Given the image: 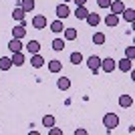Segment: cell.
I'll list each match as a JSON object with an SVG mask.
<instances>
[{"label": "cell", "mask_w": 135, "mask_h": 135, "mask_svg": "<svg viewBox=\"0 0 135 135\" xmlns=\"http://www.w3.org/2000/svg\"><path fill=\"white\" fill-rule=\"evenodd\" d=\"M101 69L105 73H113V71L117 69V61H113L111 56H109V59H101Z\"/></svg>", "instance_id": "3957f363"}, {"label": "cell", "mask_w": 135, "mask_h": 135, "mask_svg": "<svg viewBox=\"0 0 135 135\" xmlns=\"http://www.w3.org/2000/svg\"><path fill=\"white\" fill-rule=\"evenodd\" d=\"M18 4L22 6L24 12H32V10H34V0H20Z\"/></svg>", "instance_id": "44dd1931"}, {"label": "cell", "mask_w": 135, "mask_h": 135, "mask_svg": "<svg viewBox=\"0 0 135 135\" xmlns=\"http://www.w3.org/2000/svg\"><path fill=\"white\" fill-rule=\"evenodd\" d=\"M56 87L61 91H67V89H71V79H67V77H61V79L56 81Z\"/></svg>", "instance_id": "e0dca14e"}, {"label": "cell", "mask_w": 135, "mask_h": 135, "mask_svg": "<svg viewBox=\"0 0 135 135\" xmlns=\"http://www.w3.org/2000/svg\"><path fill=\"white\" fill-rule=\"evenodd\" d=\"M52 51H56V52L65 51V40H62V38H55V40H52Z\"/></svg>", "instance_id": "d4e9b609"}, {"label": "cell", "mask_w": 135, "mask_h": 135, "mask_svg": "<svg viewBox=\"0 0 135 135\" xmlns=\"http://www.w3.org/2000/svg\"><path fill=\"white\" fill-rule=\"evenodd\" d=\"M49 133H51V135H62V131L59 129V127H55V125H52V127H51V131H49Z\"/></svg>", "instance_id": "4dcf8cb0"}, {"label": "cell", "mask_w": 135, "mask_h": 135, "mask_svg": "<svg viewBox=\"0 0 135 135\" xmlns=\"http://www.w3.org/2000/svg\"><path fill=\"white\" fill-rule=\"evenodd\" d=\"M26 51L30 52V55H36V52L40 51V42L38 40H28L26 42Z\"/></svg>", "instance_id": "8fae6325"}, {"label": "cell", "mask_w": 135, "mask_h": 135, "mask_svg": "<svg viewBox=\"0 0 135 135\" xmlns=\"http://www.w3.org/2000/svg\"><path fill=\"white\" fill-rule=\"evenodd\" d=\"M125 56L133 61V59H135V46H127V51H125Z\"/></svg>", "instance_id": "f1b7e54d"}, {"label": "cell", "mask_w": 135, "mask_h": 135, "mask_svg": "<svg viewBox=\"0 0 135 135\" xmlns=\"http://www.w3.org/2000/svg\"><path fill=\"white\" fill-rule=\"evenodd\" d=\"M75 2H77V6H85L87 4V0H75Z\"/></svg>", "instance_id": "d6a6232c"}, {"label": "cell", "mask_w": 135, "mask_h": 135, "mask_svg": "<svg viewBox=\"0 0 135 135\" xmlns=\"http://www.w3.org/2000/svg\"><path fill=\"white\" fill-rule=\"evenodd\" d=\"M10 69H12L10 56H2V59H0V71H10Z\"/></svg>", "instance_id": "d6986e66"}, {"label": "cell", "mask_w": 135, "mask_h": 135, "mask_svg": "<svg viewBox=\"0 0 135 135\" xmlns=\"http://www.w3.org/2000/svg\"><path fill=\"white\" fill-rule=\"evenodd\" d=\"M97 4H99V8H109L111 0H97Z\"/></svg>", "instance_id": "f546056e"}, {"label": "cell", "mask_w": 135, "mask_h": 135, "mask_svg": "<svg viewBox=\"0 0 135 135\" xmlns=\"http://www.w3.org/2000/svg\"><path fill=\"white\" fill-rule=\"evenodd\" d=\"M24 14H26V12L22 10V6H16V8L12 10V18L18 20V22H22V20H24Z\"/></svg>", "instance_id": "9a60e30c"}, {"label": "cell", "mask_w": 135, "mask_h": 135, "mask_svg": "<svg viewBox=\"0 0 135 135\" xmlns=\"http://www.w3.org/2000/svg\"><path fill=\"white\" fill-rule=\"evenodd\" d=\"M24 34H26V24H24V20H22L18 26L12 28V38H22Z\"/></svg>", "instance_id": "5b68a950"}, {"label": "cell", "mask_w": 135, "mask_h": 135, "mask_svg": "<svg viewBox=\"0 0 135 135\" xmlns=\"http://www.w3.org/2000/svg\"><path fill=\"white\" fill-rule=\"evenodd\" d=\"M45 62H46V61H45V59H42V56L38 55V52L30 56V65H32L34 69H40V67H42V65H45Z\"/></svg>", "instance_id": "7c38bea8"}, {"label": "cell", "mask_w": 135, "mask_h": 135, "mask_svg": "<svg viewBox=\"0 0 135 135\" xmlns=\"http://www.w3.org/2000/svg\"><path fill=\"white\" fill-rule=\"evenodd\" d=\"M61 69H62V62L61 61H51L49 62V71H51V73H61Z\"/></svg>", "instance_id": "7402d4cb"}, {"label": "cell", "mask_w": 135, "mask_h": 135, "mask_svg": "<svg viewBox=\"0 0 135 135\" xmlns=\"http://www.w3.org/2000/svg\"><path fill=\"white\" fill-rule=\"evenodd\" d=\"M42 125L51 129L52 125H55V117H52V115H45V117H42Z\"/></svg>", "instance_id": "83f0119b"}, {"label": "cell", "mask_w": 135, "mask_h": 135, "mask_svg": "<svg viewBox=\"0 0 135 135\" xmlns=\"http://www.w3.org/2000/svg\"><path fill=\"white\" fill-rule=\"evenodd\" d=\"M119 105H121L123 109L131 107V105H133V97H131V95H121V97H119Z\"/></svg>", "instance_id": "4fadbf2b"}, {"label": "cell", "mask_w": 135, "mask_h": 135, "mask_svg": "<svg viewBox=\"0 0 135 135\" xmlns=\"http://www.w3.org/2000/svg\"><path fill=\"white\" fill-rule=\"evenodd\" d=\"M71 14V10H69V6L62 2V4H59L56 6V18H61V20H65V18Z\"/></svg>", "instance_id": "52a82bcc"}, {"label": "cell", "mask_w": 135, "mask_h": 135, "mask_svg": "<svg viewBox=\"0 0 135 135\" xmlns=\"http://www.w3.org/2000/svg\"><path fill=\"white\" fill-rule=\"evenodd\" d=\"M8 49H10V52L22 51V42H20V38H12L10 42H8Z\"/></svg>", "instance_id": "2e32d148"}, {"label": "cell", "mask_w": 135, "mask_h": 135, "mask_svg": "<svg viewBox=\"0 0 135 135\" xmlns=\"http://www.w3.org/2000/svg\"><path fill=\"white\" fill-rule=\"evenodd\" d=\"M121 14H123V20H127V22H133L135 20V10L133 8H123Z\"/></svg>", "instance_id": "ac0fdd59"}, {"label": "cell", "mask_w": 135, "mask_h": 135, "mask_svg": "<svg viewBox=\"0 0 135 135\" xmlns=\"http://www.w3.org/2000/svg\"><path fill=\"white\" fill-rule=\"evenodd\" d=\"M32 26L36 28V30L46 28V16H45V14H36V16L32 18Z\"/></svg>", "instance_id": "277c9868"}, {"label": "cell", "mask_w": 135, "mask_h": 135, "mask_svg": "<svg viewBox=\"0 0 135 135\" xmlns=\"http://www.w3.org/2000/svg\"><path fill=\"white\" fill-rule=\"evenodd\" d=\"M49 28H51L52 32H62V30H65V26H62V20H61V18L52 20V22L49 24Z\"/></svg>", "instance_id": "5bb4252c"}, {"label": "cell", "mask_w": 135, "mask_h": 135, "mask_svg": "<svg viewBox=\"0 0 135 135\" xmlns=\"http://www.w3.org/2000/svg\"><path fill=\"white\" fill-rule=\"evenodd\" d=\"M89 14V10L85 8V6H77V10H75V18H79V20H85Z\"/></svg>", "instance_id": "ffe728a7"}, {"label": "cell", "mask_w": 135, "mask_h": 135, "mask_svg": "<svg viewBox=\"0 0 135 135\" xmlns=\"http://www.w3.org/2000/svg\"><path fill=\"white\" fill-rule=\"evenodd\" d=\"M10 61H12V65H14V67H22V65H24V55H22V51L12 52Z\"/></svg>", "instance_id": "ba28073f"}, {"label": "cell", "mask_w": 135, "mask_h": 135, "mask_svg": "<svg viewBox=\"0 0 135 135\" xmlns=\"http://www.w3.org/2000/svg\"><path fill=\"white\" fill-rule=\"evenodd\" d=\"M109 8H111V14H121L123 8H125V4H123V0H111Z\"/></svg>", "instance_id": "8992f818"}, {"label": "cell", "mask_w": 135, "mask_h": 135, "mask_svg": "<svg viewBox=\"0 0 135 135\" xmlns=\"http://www.w3.org/2000/svg\"><path fill=\"white\" fill-rule=\"evenodd\" d=\"M75 135H87V129H75Z\"/></svg>", "instance_id": "1f68e13d"}, {"label": "cell", "mask_w": 135, "mask_h": 135, "mask_svg": "<svg viewBox=\"0 0 135 135\" xmlns=\"http://www.w3.org/2000/svg\"><path fill=\"white\" fill-rule=\"evenodd\" d=\"M117 67L121 69L123 73H127V71H131V69H133V61H131V59H127V56H125L123 61H119V62H117Z\"/></svg>", "instance_id": "30bf717a"}, {"label": "cell", "mask_w": 135, "mask_h": 135, "mask_svg": "<svg viewBox=\"0 0 135 135\" xmlns=\"http://www.w3.org/2000/svg\"><path fill=\"white\" fill-rule=\"evenodd\" d=\"M85 20H87V24H89V26H93V28H95L97 24L101 22V16H99V14H95V12H89Z\"/></svg>", "instance_id": "9c48e42d"}, {"label": "cell", "mask_w": 135, "mask_h": 135, "mask_svg": "<svg viewBox=\"0 0 135 135\" xmlns=\"http://www.w3.org/2000/svg\"><path fill=\"white\" fill-rule=\"evenodd\" d=\"M62 34H65V40H75L77 38V30H75V28H65Z\"/></svg>", "instance_id": "cb8c5ba5"}, {"label": "cell", "mask_w": 135, "mask_h": 135, "mask_svg": "<svg viewBox=\"0 0 135 135\" xmlns=\"http://www.w3.org/2000/svg\"><path fill=\"white\" fill-rule=\"evenodd\" d=\"M87 67H89L93 73H99V71H101V59L97 55H91L89 59H87Z\"/></svg>", "instance_id": "7a4b0ae2"}, {"label": "cell", "mask_w": 135, "mask_h": 135, "mask_svg": "<svg viewBox=\"0 0 135 135\" xmlns=\"http://www.w3.org/2000/svg\"><path fill=\"white\" fill-rule=\"evenodd\" d=\"M105 24H107V26H117L119 24V16L117 14H107V16H105Z\"/></svg>", "instance_id": "603a6c76"}, {"label": "cell", "mask_w": 135, "mask_h": 135, "mask_svg": "<svg viewBox=\"0 0 135 135\" xmlns=\"http://www.w3.org/2000/svg\"><path fill=\"white\" fill-rule=\"evenodd\" d=\"M105 40H107V38H105V34H103V32H95V34H93V42H95V45H105Z\"/></svg>", "instance_id": "484cf974"}, {"label": "cell", "mask_w": 135, "mask_h": 135, "mask_svg": "<svg viewBox=\"0 0 135 135\" xmlns=\"http://www.w3.org/2000/svg\"><path fill=\"white\" fill-rule=\"evenodd\" d=\"M103 125H105V127H107V131L111 133V131L119 125V117L115 115V113H107V115L103 117Z\"/></svg>", "instance_id": "6da1fadb"}, {"label": "cell", "mask_w": 135, "mask_h": 135, "mask_svg": "<svg viewBox=\"0 0 135 135\" xmlns=\"http://www.w3.org/2000/svg\"><path fill=\"white\" fill-rule=\"evenodd\" d=\"M69 61L73 62V65H79V62H83V55H81V52H71Z\"/></svg>", "instance_id": "4316f807"}]
</instances>
